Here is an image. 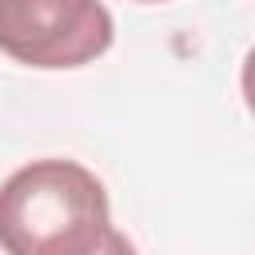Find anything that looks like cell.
I'll return each mask as SVG.
<instances>
[{
    "label": "cell",
    "mask_w": 255,
    "mask_h": 255,
    "mask_svg": "<svg viewBox=\"0 0 255 255\" xmlns=\"http://www.w3.org/2000/svg\"><path fill=\"white\" fill-rule=\"evenodd\" d=\"M108 231V191L76 159H32L0 183L4 255H92Z\"/></svg>",
    "instance_id": "1"
},
{
    "label": "cell",
    "mask_w": 255,
    "mask_h": 255,
    "mask_svg": "<svg viewBox=\"0 0 255 255\" xmlns=\"http://www.w3.org/2000/svg\"><path fill=\"white\" fill-rule=\"evenodd\" d=\"M116 40L100 0H0V52L16 64L60 72L84 68Z\"/></svg>",
    "instance_id": "2"
},
{
    "label": "cell",
    "mask_w": 255,
    "mask_h": 255,
    "mask_svg": "<svg viewBox=\"0 0 255 255\" xmlns=\"http://www.w3.org/2000/svg\"><path fill=\"white\" fill-rule=\"evenodd\" d=\"M239 88H243V104H247V112L255 116V48H251V52H247V60H243Z\"/></svg>",
    "instance_id": "3"
},
{
    "label": "cell",
    "mask_w": 255,
    "mask_h": 255,
    "mask_svg": "<svg viewBox=\"0 0 255 255\" xmlns=\"http://www.w3.org/2000/svg\"><path fill=\"white\" fill-rule=\"evenodd\" d=\"M92 255H135V247H131V239H128L124 231H116V227H112V231H108V239H104Z\"/></svg>",
    "instance_id": "4"
},
{
    "label": "cell",
    "mask_w": 255,
    "mask_h": 255,
    "mask_svg": "<svg viewBox=\"0 0 255 255\" xmlns=\"http://www.w3.org/2000/svg\"><path fill=\"white\" fill-rule=\"evenodd\" d=\"M139 4H163V0H139Z\"/></svg>",
    "instance_id": "5"
}]
</instances>
